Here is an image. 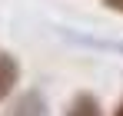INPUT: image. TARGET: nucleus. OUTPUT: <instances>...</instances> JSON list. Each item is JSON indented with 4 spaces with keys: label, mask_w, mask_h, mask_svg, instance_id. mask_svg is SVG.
<instances>
[{
    "label": "nucleus",
    "mask_w": 123,
    "mask_h": 116,
    "mask_svg": "<svg viewBox=\"0 0 123 116\" xmlns=\"http://www.w3.org/2000/svg\"><path fill=\"white\" fill-rule=\"evenodd\" d=\"M0 116H50V103L40 90H23L10 99V106Z\"/></svg>",
    "instance_id": "f257e3e1"
},
{
    "label": "nucleus",
    "mask_w": 123,
    "mask_h": 116,
    "mask_svg": "<svg viewBox=\"0 0 123 116\" xmlns=\"http://www.w3.org/2000/svg\"><path fill=\"white\" fill-rule=\"evenodd\" d=\"M103 7L113 10V13H123V0H103Z\"/></svg>",
    "instance_id": "20e7f679"
},
{
    "label": "nucleus",
    "mask_w": 123,
    "mask_h": 116,
    "mask_svg": "<svg viewBox=\"0 0 123 116\" xmlns=\"http://www.w3.org/2000/svg\"><path fill=\"white\" fill-rule=\"evenodd\" d=\"M113 116H123V103H117V110H113Z\"/></svg>",
    "instance_id": "39448f33"
},
{
    "label": "nucleus",
    "mask_w": 123,
    "mask_h": 116,
    "mask_svg": "<svg viewBox=\"0 0 123 116\" xmlns=\"http://www.w3.org/2000/svg\"><path fill=\"white\" fill-rule=\"evenodd\" d=\"M17 83H20V60L7 50H0V103L13 96Z\"/></svg>",
    "instance_id": "f03ea898"
},
{
    "label": "nucleus",
    "mask_w": 123,
    "mask_h": 116,
    "mask_svg": "<svg viewBox=\"0 0 123 116\" xmlns=\"http://www.w3.org/2000/svg\"><path fill=\"white\" fill-rule=\"evenodd\" d=\"M63 116H103V110H100V99L93 96V93L80 90L77 96L70 99V106H67Z\"/></svg>",
    "instance_id": "7ed1b4c3"
}]
</instances>
